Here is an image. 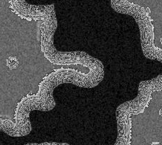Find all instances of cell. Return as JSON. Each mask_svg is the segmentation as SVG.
Masks as SVG:
<instances>
[{"label":"cell","instance_id":"5b68a950","mask_svg":"<svg viewBox=\"0 0 162 145\" xmlns=\"http://www.w3.org/2000/svg\"><path fill=\"white\" fill-rule=\"evenodd\" d=\"M160 43H161V44L162 45V37L161 38H160Z\"/></svg>","mask_w":162,"mask_h":145},{"label":"cell","instance_id":"277c9868","mask_svg":"<svg viewBox=\"0 0 162 145\" xmlns=\"http://www.w3.org/2000/svg\"><path fill=\"white\" fill-rule=\"evenodd\" d=\"M159 115L161 116V117H162V107L161 108L159 109Z\"/></svg>","mask_w":162,"mask_h":145},{"label":"cell","instance_id":"3957f363","mask_svg":"<svg viewBox=\"0 0 162 145\" xmlns=\"http://www.w3.org/2000/svg\"><path fill=\"white\" fill-rule=\"evenodd\" d=\"M150 145H162L161 142H154L151 143Z\"/></svg>","mask_w":162,"mask_h":145},{"label":"cell","instance_id":"6da1fadb","mask_svg":"<svg viewBox=\"0 0 162 145\" xmlns=\"http://www.w3.org/2000/svg\"><path fill=\"white\" fill-rule=\"evenodd\" d=\"M7 66L10 69H15L18 67L19 61L16 56H10L7 59Z\"/></svg>","mask_w":162,"mask_h":145},{"label":"cell","instance_id":"7a4b0ae2","mask_svg":"<svg viewBox=\"0 0 162 145\" xmlns=\"http://www.w3.org/2000/svg\"><path fill=\"white\" fill-rule=\"evenodd\" d=\"M26 145H62V144H56V143H42V144H29Z\"/></svg>","mask_w":162,"mask_h":145}]
</instances>
